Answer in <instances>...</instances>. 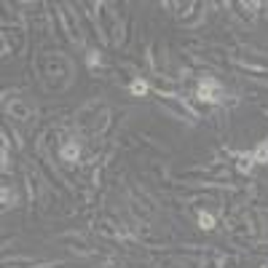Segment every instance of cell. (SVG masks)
Segmentation results:
<instances>
[{"mask_svg":"<svg viewBox=\"0 0 268 268\" xmlns=\"http://www.w3.org/2000/svg\"><path fill=\"white\" fill-rule=\"evenodd\" d=\"M196 97L204 99V102L217 105V102H225V89L220 86L215 78H204L201 84H199V89H196Z\"/></svg>","mask_w":268,"mask_h":268,"instance_id":"1","label":"cell"},{"mask_svg":"<svg viewBox=\"0 0 268 268\" xmlns=\"http://www.w3.org/2000/svg\"><path fill=\"white\" fill-rule=\"evenodd\" d=\"M59 156H62V161H67V164H75V161L80 158V145L75 142V139H67V142L62 145V150H59Z\"/></svg>","mask_w":268,"mask_h":268,"instance_id":"2","label":"cell"},{"mask_svg":"<svg viewBox=\"0 0 268 268\" xmlns=\"http://www.w3.org/2000/svg\"><path fill=\"white\" fill-rule=\"evenodd\" d=\"M252 161L255 164H268V142H260L252 150Z\"/></svg>","mask_w":268,"mask_h":268,"instance_id":"3","label":"cell"},{"mask_svg":"<svg viewBox=\"0 0 268 268\" xmlns=\"http://www.w3.org/2000/svg\"><path fill=\"white\" fill-rule=\"evenodd\" d=\"M148 89H150V86H148V80H139V78L132 80V86H129V91H132L134 97H145V94H148Z\"/></svg>","mask_w":268,"mask_h":268,"instance_id":"4","label":"cell"},{"mask_svg":"<svg viewBox=\"0 0 268 268\" xmlns=\"http://www.w3.org/2000/svg\"><path fill=\"white\" fill-rule=\"evenodd\" d=\"M11 115H16V118H22V121H25L27 118V115H30V110L25 108V105H22V102H11Z\"/></svg>","mask_w":268,"mask_h":268,"instance_id":"5","label":"cell"},{"mask_svg":"<svg viewBox=\"0 0 268 268\" xmlns=\"http://www.w3.org/2000/svg\"><path fill=\"white\" fill-rule=\"evenodd\" d=\"M252 164H255V161H252V153H250V156H244V153H241V156L236 158L239 172H250V169H252Z\"/></svg>","mask_w":268,"mask_h":268,"instance_id":"6","label":"cell"},{"mask_svg":"<svg viewBox=\"0 0 268 268\" xmlns=\"http://www.w3.org/2000/svg\"><path fill=\"white\" fill-rule=\"evenodd\" d=\"M199 225H201L204 231H212V228H215V217L209 215V212H201V215H199Z\"/></svg>","mask_w":268,"mask_h":268,"instance_id":"7","label":"cell"},{"mask_svg":"<svg viewBox=\"0 0 268 268\" xmlns=\"http://www.w3.org/2000/svg\"><path fill=\"white\" fill-rule=\"evenodd\" d=\"M86 62H89V67H91V70H94V67H99V62H102L99 51H94V49H91V51L86 54Z\"/></svg>","mask_w":268,"mask_h":268,"instance_id":"8","label":"cell"}]
</instances>
